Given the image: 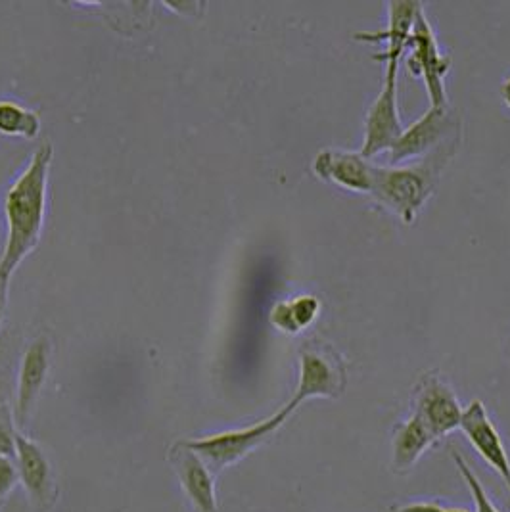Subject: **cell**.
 Masks as SVG:
<instances>
[{
	"mask_svg": "<svg viewBox=\"0 0 510 512\" xmlns=\"http://www.w3.org/2000/svg\"><path fill=\"white\" fill-rule=\"evenodd\" d=\"M16 434L14 411H10V405H0V455L16 459Z\"/></svg>",
	"mask_w": 510,
	"mask_h": 512,
	"instance_id": "20",
	"label": "cell"
},
{
	"mask_svg": "<svg viewBox=\"0 0 510 512\" xmlns=\"http://www.w3.org/2000/svg\"><path fill=\"white\" fill-rule=\"evenodd\" d=\"M415 415L422 420L436 440L461 426L463 407L451 386L436 371L422 374L415 388Z\"/></svg>",
	"mask_w": 510,
	"mask_h": 512,
	"instance_id": "8",
	"label": "cell"
},
{
	"mask_svg": "<svg viewBox=\"0 0 510 512\" xmlns=\"http://www.w3.org/2000/svg\"><path fill=\"white\" fill-rule=\"evenodd\" d=\"M18 484H20L18 466L14 465L10 457L0 455V509Z\"/></svg>",
	"mask_w": 510,
	"mask_h": 512,
	"instance_id": "21",
	"label": "cell"
},
{
	"mask_svg": "<svg viewBox=\"0 0 510 512\" xmlns=\"http://www.w3.org/2000/svg\"><path fill=\"white\" fill-rule=\"evenodd\" d=\"M388 10H390V24L386 29L380 31H361L355 33L353 39L357 41H365V43H386L388 47L384 52L374 54L376 60H401L405 48H409L411 41V31L417 20L418 12L422 10L420 2H411V0H403V2H388Z\"/></svg>",
	"mask_w": 510,
	"mask_h": 512,
	"instance_id": "14",
	"label": "cell"
},
{
	"mask_svg": "<svg viewBox=\"0 0 510 512\" xmlns=\"http://www.w3.org/2000/svg\"><path fill=\"white\" fill-rule=\"evenodd\" d=\"M470 445L480 453L487 465L495 468L503 480H510V457L505 449V443L499 436V430L489 419L486 405L480 399H474L466 409H463L461 426Z\"/></svg>",
	"mask_w": 510,
	"mask_h": 512,
	"instance_id": "13",
	"label": "cell"
},
{
	"mask_svg": "<svg viewBox=\"0 0 510 512\" xmlns=\"http://www.w3.org/2000/svg\"><path fill=\"white\" fill-rule=\"evenodd\" d=\"M392 512H445V509L438 503H409L392 507Z\"/></svg>",
	"mask_w": 510,
	"mask_h": 512,
	"instance_id": "22",
	"label": "cell"
},
{
	"mask_svg": "<svg viewBox=\"0 0 510 512\" xmlns=\"http://www.w3.org/2000/svg\"><path fill=\"white\" fill-rule=\"evenodd\" d=\"M16 466L31 507L39 512L50 511L58 499L52 466L43 447L20 430L16 434Z\"/></svg>",
	"mask_w": 510,
	"mask_h": 512,
	"instance_id": "9",
	"label": "cell"
},
{
	"mask_svg": "<svg viewBox=\"0 0 510 512\" xmlns=\"http://www.w3.org/2000/svg\"><path fill=\"white\" fill-rule=\"evenodd\" d=\"M50 355H52V346L45 336H39L37 340H33L22 353L18 380H16V405H14V420L20 432L27 426L33 407L47 382Z\"/></svg>",
	"mask_w": 510,
	"mask_h": 512,
	"instance_id": "10",
	"label": "cell"
},
{
	"mask_svg": "<svg viewBox=\"0 0 510 512\" xmlns=\"http://www.w3.org/2000/svg\"><path fill=\"white\" fill-rule=\"evenodd\" d=\"M290 415L292 411L284 405L275 415L259 420L252 426L225 430V432L209 434L204 438L185 440L183 443L211 468L213 474H217L227 466L240 463L246 455H250L255 447H259L267 438H271L280 426L290 419Z\"/></svg>",
	"mask_w": 510,
	"mask_h": 512,
	"instance_id": "3",
	"label": "cell"
},
{
	"mask_svg": "<svg viewBox=\"0 0 510 512\" xmlns=\"http://www.w3.org/2000/svg\"><path fill=\"white\" fill-rule=\"evenodd\" d=\"M20 342L12 328L0 330V405H10L20 369Z\"/></svg>",
	"mask_w": 510,
	"mask_h": 512,
	"instance_id": "18",
	"label": "cell"
},
{
	"mask_svg": "<svg viewBox=\"0 0 510 512\" xmlns=\"http://www.w3.org/2000/svg\"><path fill=\"white\" fill-rule=\"evenodd\" d=\"M507 484H509V489H510V480H509V482H507Z\"/></svg>",
	"mask_w": 510,
	"mask_h": 512,
	"instance_id": "26",
	"label": "cell"
},
{
	"mask_svg": "<svg viewBox=\"0 0 510 512\" xmlns=\"http://www.w3.org/2000/svg\"><path fill=\"white\" fill-rule=\"evenodd\" d=\"M321 313V302L317 296L302 294L292 300L277 302L271 307L269 321L284 334H300L313 325Z\"/></svg>",
	"mask_w": 510,
	"mask_h": 512,
	"instance_id": "16",
	"label": "cell"
},
{
	"mask_svg": "<svg viewBox=\"0 0 510 512\" xmlns=\"http://www.w3.org/2000/svg\"><path fill=\"white\" fill-rule=\"evenodd\" d=\"M445 512H470V511H463V509H445Z\"/></svg>",
	"mask_w": 510,
	"mask_h": 512,
	"instance_id": "25",
	"label": "cell"
},
{
	"mask_svg": "<svg viewBox=\"0 0 510 512\" xmlns=\"http://www.w3.org/2000/svg\"><path fill=\"white\" fill-rule=\"evenodd\" d=\"M54 160L52 142L45 140L35 150L18 179L4 194L6 242L0 256V275L10 277L41 240L47 215L48 175Z\"/></svg>",
	"mask_w": 510,
	"mask_h": 512,
	"instance_id": "1",
	"label": "cell"
},
{
	"mask_svg": "<svg viewBox=\"0 0 510 512\" xmlns=\"http://www.w3.org/2000/svg\"><path fill=\"white\" fill-rule=\"evenodd\" d=\"M10 277L0 275V325L4 321L6 315V307H8V288H10Z\"/></svg>",
	"mask_w": 510,
	"mask_h": 512,
	"instance_id": "23",
	"label": "cell"
},
{
	"mask_svg": "<svg viewBox=\"0 0 510 512\" xmlns=\"http://www.w3.org/2000/svg\"><path fill=\"white\" fill-rule=\"evenodd\" d=\"M453 461H455V465L459 468V472H461L466 486H468L470 493H472L474 507H476V511L474 512H501L491 503V499L487 497L486 488L482 486V482L478 480V476L474 474V470H472V468L468 466V463L464 461L463 457H461V453L453 451Z\"/></svg>",
	"mask_w": 510,
	"mask_h": 512,
	"instance_id": "19",
	"label": "cell"
},
{
	"mask_svg": "<svg viewBox=\"0 0 510 512\" xmlns=\"http://www.w3.org/2000/svg\"><path fill=\"white\" fill-rule=\"evenodd\" d=\"M438 440L434 434L428 430V426L418 419L413 413L411 419L405 420L397 430H395L394 442H392V463H394L395 472H407L411 470L422 453Z\"/></svg>",
	"mask_w": 510,
	"mask_h": 512,
	"instance_id": "15",
	"label": "cell"
},
{
	"mask_svg": "<svg viewBox=\"0 0 510 512\" xmlns=\"http://www.w3.org/2000/svg\"><path fill=\"white\" fill-rule=\"evenodd\" d=\"M501 98H503V102L510 108V77H507L505 83L501 85Z\"/></svg>",
	"mask_w": 510,
	"mask_h": 512,
	"instance_id": "24",
	"label": "cell"
},
{
	"mask_svg": "<svg viewBox=\"0 0 510 512\" xmlns=\"http://www.w3.org/2000/svg\"><path fill=\"white\" fill-rule=\"evenodd\" d=\"M411 54L407 66L417 77H422L426 93L434 108H449L445 93V75L451 70V58L441 54L436 41V33L428 22L424 8L418 12L409 41Z\"/></svg>",
	"mask_w": 510,
	"mask_h": 512,
	"instance_id": "5",
	"label": "cell"
},
{
	"mask_svg": "<svg viewBox=\"0 0 510 512\" xmlns=\"http://www.w3.org/2000/svg\"><path fill=\"white\" fill-rule=\"evenodd\" d=\"M459 142L461 135H455L413 165H376L372 198L384 208L394 211L403 223L411 225L438 187L441 173L453 160Z\"/></svg>",
	"mask_w": 510,
	"mask_h": 512,
	"instance_id": "2",
	"label": "cell"
},
{
	"mask_svg": "<svg viewBox=\"0 0 510 512\" xmlns=\"http://www.w3.org/2000/svg\"><path fill=\"white\" fill-rule=\"evenodd\" d=\"M41 133L39 112L8 98H0V135L35 139Z\"/></svg>",
	"mask_w": 510,
	"mask_h": 512,
	"instance_id": "17",
	"label": "cell"
},
{
	"mask_svg": "<svg viewBox=\"0 0 510 512\" xmlns=\"http://www.w3.org/2000/svg\"><path fill=\"white\" fill-rule=\"evenodd\" d=\"M401 60L386 62V75L382 89L372 102L365 117V140L361 154L365 158H374L380 152H390L397 139L403 133V123L397 110V71Z\"/></svg>",
	"mask_w": 510,
	"mask_h": 512,
	"instance_id": "6",
	"label": "cell"
},
{
	"mask_svg": "<svg viewBox=\"0 0 510 512\" xmlns=\"http://www.w3.org/2000/svg\"><path fill=\"white\" fill-rule=\"evenodd\" d=\"M455 135H461L459 117L449 108L430 106V110L424 116L417 119L411 127L403 129L401 137L390 150V162L397 165L424 158Z\"/></svg>",
	"mask_w": 510,
	"mask_h": 512,
	"instance_id": "7",
	"label": "cell"
},
{
	"mask_svg": "<svg viewBox=\"0 0 510 512\" xmlns=\"http://www.w3.org/2000/svg\"><path fill=\"white\" fill-rule=\"evenodd\" d=\"M169 461L175 468L192 512H219L215 474L185 443L173 445Z\"/></svg>",
	"mask_w": 510,
	"mask_h": 512,
	"instance_id": "12",
	"label": "cell"
},
{
	"mask_svg": "<svg viewBox=\"0 0 510 512\" xmlns=\"http://www.w3.org/2000/svg\"><path fill=\"white\" fill-rule=\"evenodd\" d=\"M313 173L336 187L371 194L376 165L361 152L328 148L315 156Z\"/></svg>",
	"mask_w": 510,
	"mask_h": 512,
	"instance_id": "11",
	"label": "cell"
},
{
	"mask_svg": "<svg viewBox=\"0 0 510 512\" xmlns=\"http://www.w3.org/2000/svg\"><path fill=\"white\" fill-rule=\"evenodd\" d=\"M348 369L342 355L328 342L313 340L300 350V380L286 407L294 413L302 403L313 397L338 399L346 392Z\"/></svg>",
	"mask_w": 510,
	"mask_h": 512,
	"instance_id": "4",
	"label": "cell"
}]
</instances>
